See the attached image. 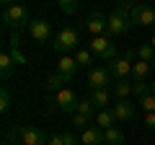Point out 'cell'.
<instances>
[{"label":"cell","instance_id":"15","mask_svg":"<svg viewBox=\"0 0 155 145\" xmlns=\"http://www.w3.org/2000/svg\"><path fill=\"white\" fill-rule=\"evenodd\" d=\"M111 99H114V91L111 88H93L91 91V101L96 104V109H109Z\"/></svg>","mask_w":155,"mask_h":145},{"label":"cell","instance_id":"30","mask_svg":"<svg viewBox=\"0 0 155 145\" xmlns=\"http://www.w3.org/2000/svg\"><path fill=\"white\" fill-rule=\"evenodd\" d=\"M142 122H145V127H147V130H155V112H147L142 117Z\"/></svg>","mask_w":155,"mask_h":145},{"label":"cell","instance_id":"21","mask_svg":"<svg viewBox=\"0 0 155 145\" xmlns=\"http://www.w3.org/2000/svg\"><path fill=\"white\" fill-rule=\"evenodd\" d=\"M65 83H67V80H65V75H60V72H52V75H47L44 88H47V91H52V93H57V91H60Z\"/></svg>","mask_w":155,"mask_h":145},{"label":"cell","instance_id":"18","mask_svg":"<svg viewBox=\"0 0 155 145\" xmlns=\"http://www.w3.org/2000/svg\"><path fill=\"white\" fill-rule=\"evenodd\" d=\"M13 55L11 52H0V78L3 80H11V75H13Z\"/></svg>","mask_w":155,"mask_h":145},{"label":"cell","instance_id":"19","mask_svg":"<svg viewBox=\"0 0 155 145\" xmlns=\"http://www.w3.org/2000/svg\"><path fill=\"white\" fill-rule=\"evenodd\" d=\"M104 145H124V132L119 127L104 130Z\"/></svg>","mask_w":155,"mask_h":145},{"label":"cell","instance_id":"14","mask_svg":"<svg viewBox=\"0 0 155 145\" xmlns=\"http://www.w3.org/2000/svg\"><path fill=\"white\" fill-rule=\"evenodd\" d=\"M80 145H104V130L96 122L91 127H85L83 135H80Z\"/></svg>","mask_w":155,"mask_h":145},{"label":"cell","instance_id":"4","mask_svg":"<svg viewBox=\"0 0 155 145\" xmlns=\"http://www.w3.org/2000/svg\"><path fill=\"white\" fill-rule=\"evenodd\" d=\"M91 52L96 57H101L104 62H111L119 57V49H116V42L111 36H93L91 39Z\"/></svg>","mask_w":155,"mask_h":145},{"label":"cell","instance_id":"22","mask_svg":"<svg viewBox=\"0 0 155 145\" xmlns=\"http://www.w3.org/2000/svg\"><path fill=\"white\" fill-rule=\"evenodd\" d=\"M57 8H60L65 16H75L78 8H80V0H57Z\"/></svg>","mask_w":155,"mask_h":145},{"label":"cell","instance_id":"34","mask_svg":"<svg viewBox=\"0 0 155 145\" xmlns=\"http://www.w3.org/2000/svg\"><path fill=\"white\" fill-rule=\"evenodd\" d=\"M150 93L155 96V80H153V83H150Z\"/></svg>","mask_w":155,"mask_h":145},{"label":"cell","instance_id":"27","mask_svg":"<svg viewBox=\"0 0 155 145\" xmlns=\"http://www.w3.org/2000/svg\"><path fill=\"white\" fill-rule=\"evenodd\" d=\"M8 109H11V91L3 86V91H0V114H5Z\"/></svg>","mask_w":155,"mask_h":145},{"label":"cell","instance_id":"10","mask_svg":"<svg viewBox=\"0 0 155 145\" xmlns=\"http://www.w3.org/2000/svg\"><path fill=\"white\" fill-rule=\"evenodd\" d=\"M111 112H114L116 122H132V119L137 117V109H134V104L129 99H116L114 104H111Z\"/></svg>","mask_w":155,"mask_h":145},{"label":"cell","instance_id":"33","mask_svg":"<svg viewBox=\"0 0 155 145\" xmlns=\"http://www.w3.org/2000/svg\"><path fill=\"white\" fill-rule=\"evenodd\" d=\"M0 3H3V8H11V5H16L18 0H0Z\"/></svg>","mask_w":155,"mask_h":145},{"label":"cell","instance_id":"5","mask_svg":"<svg viewBox=\"0 0 155 145\" xmlns=\"http://www.w3.org/2000/svg\"><path fill=\"white\" fill-rule=\"evenodd\" d=\"M78 29H72V26H67V29H62L60 34L54 36V42H52V49L57 52V55H67V52H72V49H78Z\"/></svg>","mask_w":155,"mask_h":145},{"label":"cell","instance_id":"6","mask_svg":"<svg viewBox=\"0 0 155 145\" xmlns=\"http://www.w3.org/2000/svg\"><path fill=\"white\" fill-rule=\"evenodd\" d=\"M11 135L18 137L21 145H47L49 143V137H47L41 130H36V127H16Z\"/></svg>","mask_w":155,"mask_h":145},{"label":"cell","instance_id":"11","mask_svg":"<svg viewBox=\"0 0 155 145\" xmlns=\"http://www.w3.org/2000/svg\"><path fill=\"white\" fill-rule=\"evenodd\" d=\"M111 83H114V78H111L109 67H91V70H88V86H91V91H93V88H109Z\"/></svg>","mask_w":155,"mask_h":145},{"label":"cell","instance_id":"32","mask_svg":"<svg viewBox=\"0 0 155 145\" xmlns=\"http://www.w3.org/2000/svg\"><path fill=\"white\" fill-rule=\"evenodd\" d=\"M62 135H65V143H67V145H78V137H75L72 132H62Z\"/></svg>","mask_w":155,"mask_h":145},{"label":"cell","instance_id":"20","mask_svg":"<svg viewBox=\"0 0 155 145\" xmlns=\"http://www.w3.org/2000/svg\"><path fill=\"white\" fill-rule=\"evenodd\" d=\"M150 62H145V60H137L134 62V67H132V80H145L150 75Z\"/></svg>","mask_w":155,"mask_h":145},{"label":"cell","instance_id":"16","mask_svg":"<svg viewBox=\"0 0 155 145\" xmlns=\"http://www.w3.org/2000/svg\"><path fill=\"white\" fill-rule=\"evenodd\" d=\"M111 91H114V99H129V93H134L132 78H127V80H114V83H111Z\"/></svg>","mask_w":155,"mask_h":145},{"label":"cell","instance_id":"24","mask_svg":"<svg viewBox=\"0 0 155 145\" xmlns=\"http://www.w3.org/2000/svg\"><path fill=\"white\" fill-rule=\"evenodd\" d=\"M134 52H137V60H145V62H153L155 60V47L153 44H140Z\"/></svg>","mask_w":155,"mask_h":145},{"label":"cell","instance_id":"9","mask_svg":"<svg viewBox=\"0 0 155 145\" xmlns=\"http://www.w3.org/2000/svg\"><path fill=\"white\" fill-rule=\"evenodd\" d=\"M78 104H80V99L72 88H60L54 93V106L60 112H78Z\"/></svg>","mask_w":155,"mask_h":145},{"label":"cell","instance_id":"3","mask_svg":"<svg viewBox=\"0 0 155 145\" xmlns=\"http://www.w3.org/2000/svg\"><path fill=\"white\" fill-rule=\"evenodd\" d=\"M134 57H137V52H134V49H129V52H124L122 57L111 60L109 65H106V67H109V72H111V78H114V80H127V78H132Z\"/></svg>","mask_w":155,"mask_h":145},{"label":"cell","instance_id":"7","mask_svg":"<svg viewBox=\"0 0 155 145\" xmlns=\"http://www.w3.org/2000/svg\"><path fill=\"white\" fill-rule=\"evenodd\" d=\"M28 34H31V39L36 42V44H44V42L52 39V23L47 21V18H31Z\"/></svg>","mask_w":155,"mask_h":145},{"label":"cell","instance_id":"17","mask_svg":"<svg viewBox=\"0 0 155 145\" xmlns=\"http://www.w3.org/2000/svg\"><path fill=\"white\" fill-rule=\"evenodd\" d=\"M93 122L98 124L101 130L116 127V117H114V112H111V106H109V109H98V112H96V119H93Z\"/></svg>","mask_w":155,"mask_h":145},{"label":"cell","instance_id":"36","mask_svg":"<svg viewBox=\"0 0 155 145\" xmlns=\"http://www.w3.org/2000/svg\"><path fill=\"white\" fill-rule=\"evenodd\" d=\"M18 145H21V143H18Z\"/></svg>","mask_w":155,"mask_h":145},{"label":"cell","instance_id":"13","mask_svg":"<svg viewBox=\"0 0 155 145\" xmlns=\"http://www.w3.org/2000/svg\"><path fill=\"white\" fill-rule=\"evenodd\" d=\"M85 29L91 31V36H106V29H109V16L104 13H91L88 21H85Z\"/></svg>","mask_w":155,"mask_h":145},{"label":"cell","instance_id":"31","mask_svg":"<svg viewBox=\"0 0 155 145\" xmlns=\"http://www.w3.org/2000/svg\"><path fill=\"white\" fill-rule=\"evenodd\" d=\"M47 145H67V143H65V135H52Z\"/></svg>","mask_w":155,"mask_h":145},{"label":"cell","instance_id":"26","mask_svg":"<svg viewBox=\"0 0 155 145\" xmlns=\"http://www.w3.org/2000/svg\"><path fill=\"white\" fill-rule=\"evenodd\" d=\"M140 109H142V114L155 112V96H153V93H145V96H140Z\"/></svg>","mask_w":155,"mask_h":145},{"label":"cell","instance_id":"35","mask_svg":"<svg viewBox=\"0 0 155 145\" xmlns=\"http://www.w3.org/2000/svg\"><path fill=\"white\" fill-rule=\"evenodd\" d=\"M150 44H153V47H155V34H153V39H150Z\"/></svg>","mask_w":155,"mask_h":145},{"label":"cell","instance_id":"23","mask_svg":"<svg viewBox=\"0 0 155 145\" xmlns=\"http://www.w3.org/2000/svg\"><path fill=\"white\" fill-rule=\"evenodd\" d=\"M75 62L80 67H88V70H91V65H93V52H91V49H78L75 52Z\"/></svg>","mask_w":155,"mask_h":145},{"label":"cell","instance_id":"28","mask_svg":"<svg viewBox=\"0 0 155 145\" xmlns=\"http://www.w3.org/2000/svg\"><path fill=\"white\" fill-rule=\"evenodd\" d=\"M91 124H93V117H85V114L75 112V127L78 130H85V127H91Z\"/></svg>","mask_w":155,"mask_h":145},{"label":"cell","instance_id":"8","mask_svg":"<svg viewBox=\"0 0 155 145\" xmlns=\"http://www.w3.org/2000/svg\"><path fill=\"white\" fill-rule=\"evenodd\" d=\"M132 23L134 26H153L155 23V8L147 5V3H137V5H132Z\"/></svg>","mask_w":155,"mask_h":145},{"label":"cell","instance_id":"12","mask_svg":"<svg viewBox=\"0 0 155 145\" xmlns=\"http://www.w3.org/2000/svg\"><path fill=\"white\" fill-rule=\"evenodd\" d=\"M78 70H80V65L75 62V57L60 55V60H57V72H60V75H65L67 83H72V80L78 78Z\"/></svg>","mask_w":155,"mask_h":145},{"label":"cell","instance_id":"25","mask_svg":"<svg viewBox=\"0 0 155 145\" xmlns=\"http://www.w3.org/2000/svg\"><path fill=\"white\" fill-rule=\"evenodd\" d=\"M96 112H98V109H96V104L91 99H80V104H78V114H85V117H93L96 119Z\"/></svg>","mask_w":155,"mask_h":145},{"label":"cell","instance_id":"29","mask_svg":"<svg viewBox=\"0 0 155 145\" xmlns=\"http://www.w3.org/2000/svg\"><path fill=\"white\" fill-rule=\"evenodd\" d=\"M132 86H134V96H145V93H150L147 80H132Z\"/></svg>","mask_w":155,"mask_h":145},{"label":"cell","instance_id":"2","mask_svg":"<svg viewBox=\"0 0 155 145\" xmlns=\"http://www.w3.org/2000/svg\"><path fill=\"white\" fill-rule=\"evenodd\" d=\"M3 26L11 29V31H21V29H28V23H31V16H28V8L21 5V3H16V5L11 8H3Z\"/></svg>","mask_w":155,"mask_h":145},{"label":"cell","instance_id":"1","mask_svg":"<svg viewBox=\"0 0 155 145\" xmlns=\"http://www.w3.org/2000/svg\"><path fill=\"white\" fill-rule=\"evenodd\" d=\"M132 8H129V0H124V3H119V5L114 8V13L109 16V29H106V36H111V39H116V36H122V34H127L129 29H134L132 23Z\"/></svg>","mask_w":155,"mask_h":145}]
</instances>
